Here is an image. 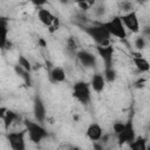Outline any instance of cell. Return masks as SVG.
<instances>
[{
  "mask_svg": "<svg viewBox=\"0 0 150 150\" xmlns=\"http://www.w3.org/2000/svg\"><path fill=\"white\" fill-rule=\"evenodd\" d=\"M95 2L94 1H80L77 2V6L80 7V9H83V11H88L91 8V6H94Z\"/></svg>",
  "mask_w": 150,
  "mask_h": 150,
  "instance_id": "25",
  "label": "cell"
},
{
  "mask_svg": "<svg viewBox=\"0 0 150 150\" xmlns=\"http://www.w3.org/2000/svg\"><path fill=\"white\" fill-rule=\"evenodd\" d=\"M25 128H26V132L28 134L29 139L35 144L40 143L41 141H43L45 138L49 136L46 128L39 122L25 121Z\"/></svg>",
  "mask_w": 150,
  "mask_h": 150,
  "instance_id": "2",
  "label": "cell"
},
{
  "mask_svg": "<svg viewBox=\"0 0 150 150\" xmlns=\"http://www.w3.org/2000/svg\"><path fill=\"white\" fill-rule=\"evenodd\" d=\"M83 32L97 45V46H107L110 45V38L111 35L109 34V32L101 25H93V26H84Z\"/></svg>",
  "mask_w": 150,
  "mask_h": 150,
  "instance_id": "1",
  "label": "cell"
},
{
  "mask_svg": "<svg viewBox=\"0 0 150 150\" xmlns=\"http://www.w3.org/2000/svg\"><path fill=\"white\" fill-rule=\"evenodd\" d=\"M76 57L79 62L86 68H93L96 66V56L88 50H84V49L79 50L76 53Z\"/></svg>",
  "mask_w": 150,
  "mask_h": 150,
  "instance_id": "10",
  "label": "cell"
},
{
  "mask_svg": "<svg viewBox=\"0 0 150 150\" xmlns=\"http://www.w3.org/2000/svg\"><path fill=\"white\" fill-rule=\"evenodd\" d=\"M102 135H103V130L101 128V125L96 122H93L90 123L88 127H87V130H86V136L93 141V142H96L98 139L102 138Z\"/></svg>",
  "mask_w": 150,
  "mask_h": 150,
  "instance_id": "12",
  "label": "cell"
},
{
  "mask_svg": "<svg viewBox=\"0 0 150 150\" xmlns=\"http://www.w3.org/2000/svg\"><path fill=\"white\" fill-rule=\"evenodd\" d=\"M39 43H40L42 47H46V46H47V43H46V41H45L43 39H39Z\"/></svg>",
  "mask_w": 150,
  "mask_h": 150,
  "instance_id": "27",
  "label": "cell"
},
{
  "mask_svg": "<svg viewBox=\"0 0 150 150\" xmlns=\"http://www.w3.org/2000/svg\"><path fill=\"white\" fill-rule=\"evenodd\" d=\"M146 139L143 136H137L130 144L129 150H146Z\"/></svg>",
  "mask_w": 150,
  "mask_h": 150,
  "instance_id": "17",
  "label": "cell"
},
{
  "mask_svg": "<svg viewBox=\"0 0 150 150\" xmlns=\"http://www.w3.org/2000/svg\"><path fill=\"white\" fill-rule=\"evenodd\" d=\"M120 16H121V20H122L125 29L130 30L131 33H138L139 32V20H138L136 11L124 13Z\"/></svg>",
  "mask_w": 150,
  "mask_h": 150,
  "instance_id": "7",
  "label": "cell"
},
{
  "mask_svg": "<svg viewBox=\"0 0 150 150\" xmlns=\"http://www.w3.org/2000/svg\"><path fill=\"white\" fill-rule=\"evenodd\" d=\"M33 112H34V117H35L36 122L42 124L45 122V120H46L47 110H46V105H45L42 98L39 95H36L34 97V101H33Z\"/></svg>",
  "mask_w": 150,
  "mask_h": 150,
  "instance_id": "9",
  "label": "cell"
},
{
  "mask_svg": "<svg viewBox=\"0 0 150 150\" xmlns=\"http://www.w3.org/2000/svg\"><path fill=\"white\" fill-rule=\"evenodd\" d=\"M8 22L6 18L0 19V47L4 49L6 48V45L8 43Z\"/></svg>",
  "mask_w": 150,
  "mask_h": 150,
  "instance_id": "16",
  "label": "cell"
},
{
  "mask_svg": "<svg viewBox=\"0 0 150 150\" xmlns=\"http://www.w3.org/2000/svg\"><path fill=\"white\" fill-rule=\"evenodd\" d=\"M103 76H104V79H105L107 82L111 83V82H115V80H116V77H117V73H116V70H115L114 67L104 68Z\"/></svg>",
  "mask_w": 150,
  "mask_h": 150,
  "instance_id": "20",
  "label": "cell"
},
{
  "mask_svg": "<svg viewBox=\"0 0 150 150\" xmlns=\"http://www.w3.org/2000/svg\"><path fill=\"white\" fill-rule=\"evenodd\" d=\"M124 125H125V122H121V121H117L112 124V130H114V134L117 136L123 129H124Z\"/></svg>",
  "mask_w": 150,
  "mask_h": 150,
  "instance_id": "24",
  "label": "cell"
},
{
  "mask_svg": "<svg viewBox=\"0 0 150 150\" xmlns=\"http://www.w3.org/2000/svg\"><path fill=\"white\" fill-rule=\"evenodd\" d=\"M135 47L137 48V49H144L145 48V46H146V41H145V39L143 38V36H137L136 39H135Z\"/></svg>",
  "mask_w": 150,
  "mask_h": 150,
  "instance_id": "23",
  "label": "cell"
},
{
  "mask_svg": "<svg viewBox=\"0 0 150 150\" xmlns=\"http://www.w3.org/2000/svg\"><path fill=\"white\" fill-rule=\"evenodd\" d=\"M96 52H97L98 56L102 59V61L104 63V68L112 67V64H114V53H115V49H114V47L111 45L96 46Z\"/></svg>",
  "mask_w": 150,
  "mask_h": 150,
  "instance_id": "8",
  "label": "cell"
},
{
  "mask_svg": "<svg viewBox=\"0 0 150 150\" xmlns=\"http://www.w3.org/2000/svg\"><path fill=\"white\" fill-rule=\"evenodd\" d=\"M18 64H19L22 69L27 70L28 73L32 71V63H30V61H29L27 57H25L23 55H19V57H18Z\"/></svg>",
  "mask_w": 150,
  "mask_h": 150,
  "instance_id": "21",
  "label": "cell"
},
{
  "mask_svg": "<svg viewBox=\"0 0 150 150\" xmlns=\"http://www.w3.org/2000/svg\"><path fill=\"white\" fill-rule=\"evenodd\" d=\"M59 27H60V20H59V18H56V19L54 20L53 25L48 28V30H49L50 33H54V32H56V30L59 29Z\"/></svg>",
  "mask_w": 150,
  "mask_h": 150,
  "instance_id": "26",
  "label": "cell"
},
{
  "mask_svg": "<svg viewBox=\"0 0 150 150\" xmlns=\"http://www.w3.org/2000/svg\"><path fill=\"white\" fill-rule=\"evenodd\" d=\"M20 118V116H19V114H16L15 111H13V110H9V109H7V111L5 112V115L1 117V120L4 121V123H5V125H6V128H8L13 122H15V121H18Z\"/></svg>",
  "mask_w": 150,
  "mask_h": 150,
  "instance_id": "18",
  "label": "cell"
},
{
  "mask_svg": "<svg viewBox=\"0 0 150 150\" xmlns=\"http://www.w3.org/2000/svg\"><path fill=\"white\" fill-rule=\"evenodd\" d=\"M38 19H39V21H40L43 26H46V27L49 28V27L53 25V22H54V20L56 19V16H55L49 9L41 7V8L38 9Z\"/></svg>",
  "mask_w": 150,
  "mask_h": 150,
  "instance_id": "13",
  "label": "cell"
},
{
  "mask_svg": "<svg viewBox=\"0 0 150 150\" xmlns=\"http://www.w3.org/2000/svg\"><path fill=\"white\" fill-rule=\"evenodd\" d=\"M73 97L82 104H88L91 100V87L90 83L84 81H77L73 84Z\"/></svg>",
  "mask_w": 150,
  "mask_h": 150,
  "instance_id": "4",
  "label": "cell"
},
{
  "mask_svg": "<svg viewBox=\"0 0 150 150\" xmlns=\"http://www.w3.org/2000/svg\"><path fill=\"white\" fill-rule=\"evenodd\" d=\"M89 83H90L91 89H93L96 94H101V93L103 91L104 87H105L107 81H105V79H104V76H103L102 73H95V74L91 76Z\"/></svg>",
  "mask_w": 150,
  "mask_h": 150,
  "instance_id": "11",
  "label": "cell"
},
{
  "mask_svg": "<svg viewBox=\"0 0 150 150\" xmlns=\"http://www.w3.org/2000/svg\"><path fill=\"white\" fill-rule=\"evenodd\" d=\"M70 150H80V148H77V146H71Z\"/></svg>",
  "mask_w": 150,
  "mask_h": 150,
  "instance_id": "28",
  "label": "cell"
},
{
  "mask_svg": "<svg viewBox=\"0 0 150 150\" xmlns=\"http://www.w3.org/2000/svg\"><path fill=\"white\" fill-rule=\"evenodd\" d=\"M67 48H68V50L69 52H71V53H77L76 52V49H77V43H76V41L73 39V36H70L68 40H67Z\"/></svg>",
  "mask_w": 150,
  "mask_h": 150,
  "instance_id": "22",
  "label": "cell"
},
{
  "mask_svg": "<svg viewBox=\"0 0 150 150\" xmlns=\"http://www.w3.org/2000/svg\"><path fill=\"white\" fill-rule=\"evenodd\" d=\"M136 137H137V136H136V132H135L134 121H132V118H129V120L125 122L124 129L116 136V138H117V144H118L120 146L125 145V144L129 145Z\"/></svg>",
  "mask_w": 150,
  "mask_h": 150,
  "instance_id": "5",
  "label": "cell"
},
{
  "mask_svg": "<svg viewBox=\"0 0 150 150\" xmlns=\"http://www.w3.org/2000/svg\"><path fill=\"white\" fill-rule=\"evenodd\" d=\"M98 150H100V149H98Z\"/></svg>",
  "mask_w": 150,
  "mask_h": 150,
  "instance_id": "29",
  "label": "cell"
},
{
  "mask_svg": "<svg viewBox=\"0 0 150 150\" xmlns=\"http://www.w3.org/2000/svg\"><path fill=\"white\" fill-rule=\"evenodd\" d=\"M26 130L21 131H11L6 134V138L12 150H26Z\"/></svg>",
  "mask_w": 150,
  "mask_h": 150,
  "instance_id": "6",
  "label": "cell"
},
{
  "mask_svg": "<svg viewBox=\"0 0 150 150\" xmlns=\"http://www.w3.org/2000/svg\"><path fill=\"white\" fill-rule=\"evenodd\" d=\"M49 80L53 83H61L66 80V71L62 67H54L49 71Z\"/></svg>",
  "mask_w": 150,
  "mask_h": 150,
  "instance_id": "15",
  "label": "cell"
},
{
  "mask_svg": "<svg viewBox=\"0 0 150 150\" xmlns=\"http://www.w3.org/2000/svg\"><path fill=\"white\" fill-rule=\"evenodd\" d=\"M14 70H15V73L23 80V82L29 87V86H32V77H30V73H28L27 70H25V69H22L19 64H16V66H14Z\"/></svg>",
  "mask_w": 150,
  "mask_h": 150,
  "instance_id": "19",
  "label": "cell"
},
{
  "mask_svg": "<svg viewBox=\"0 0 150 150\" xmlns=\"http://www.w3.org/2000/svg\"><path fill=\"white\" fill-rule=\"evenodd\" d=\"M108 32L111 36H115L117 39H125L127 38V29L121 20V16L117 15V16H112L110 20L108 21H104V22H100Z\"/></svg>",
  "mask_w": 150,
  "mask_h": 150,
  "instance_id": "3",
  "label": "cell"
},
{
  "mask_svg": "<svg viewBox=\"0 0 150 150\" xmlns=\"http://www.w3.org/2000/svg\"><path fill=\"white\" fill-rule=\"evenodd\" d=\"M132 62H134L136 69L141 73H146V71L150 70V62L145 57H143L141 54L135 55L132 57Z\"/></svg>",
  "mask_w": 150,
  "mask_h": 150,
  "instance_id": "14",
  "label": "cell"
}]
</instances>
